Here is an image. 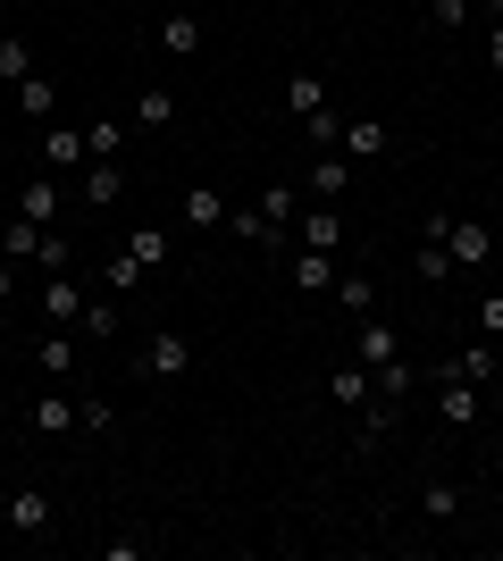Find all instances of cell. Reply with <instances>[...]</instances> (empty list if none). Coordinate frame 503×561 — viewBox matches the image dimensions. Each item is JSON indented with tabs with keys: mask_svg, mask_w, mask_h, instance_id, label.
Segmentation results:
<instances>
[{
	"mask_svg": "<svg viewBox=\"0 0 503 561\" xmlns=\"http://www.w3.org/2000/svg\"><path fill=\"white\" fill-rule=\"evenodd\" d=\"M487 68L503 76V18H487Z\"/></svg>",
	"mask_w": 503,
	"mask_h": 561,
	"instance_id": "cell-39",
	"label": "cell"
},
{
	"mask_svg": "<svg viewBox=\"0 0 503 561\" xmlns=\"http://www.w3.org/2000/svg\"><path fill=\"white\" fill-rule=\"evenodd\" d=\"M25 427H34V436H68V427H76V402L68 394H43L34 411H25Z\"/></svg>",
	"mask_w": 503,
	"mask_h": 561,
	"instance_id": "cell-17",
	"label": "cell"
},
{
	"mask_svg": "<svg viewBox=\"0 0 503 561\" xmlns=\"http://www.w3.org/2000/svg\"><path fill=\"white\" fill-rule=\"evenodd\" d=\"M252 210H261L268 227H294V218H302V193H294V185H268L261 202H252Z\"/></svg>",
	"mask_w": 503,
	"mask_h": 561,
	"instance_id": "cell-26",
	"label": "cell"
},
{
	"mask_svg": "<svg viewBox=\"0 0 503 561\" xmlns=\"http://www.w3.org/2000/svg\"><path fill=\"white\" fill-rule=\"evenodd\" d=\"M43 234L50 227H34V218H9V227H0V260H34V252H43Z\"/></svg>",
	"mask_w": 503,
	"mask_h": 561,
	"instance_id": "cell-21",
	"label": "cell"
},
{
	"mask_svg": "<svg viewBox=\"0 0 503 561\" xmlns=\"http://www.w3.org/2000/svg\"><path fill=\"white\" fill-rule=\"evenodd\" d=\"M101 277H110V294H135V285H144V268H135V252H118Z\"/></svg>",
	"mask_w": 503,
	"mask_h": 561,
	"instance_id": "cell-37",
	"label": "cell"
},
{
	"mask_svg": "<svg viewBox=\"0 0 503 561\" xmlns=\"http://www.w3.org/2000/svg\"><path fill=\"white\" fill-rule=\"evenodd\" d=\"M76 427H93V436H110V427H118V402H76Z\"/></svg>",
	"mask_w": 503,
	"mask_h": 561,
	"instance_id": "cell-36",
	"label": "cell"
},
{
	"mask_svg": "<svg viewBox=\"0 0 503 561\" xmlns=\"http://www.w3.org/2000/svg\"><path fill=\"white\" fill-rule=\"evenodd\" d=\"M428 234L454 252V268H487V260H495V227H487V218H445V210H436Z\"/></svg>",
	"mask_w": 503,
	"mask_h": 561,
	"instance_id": "cell-1",
	"label": "cell"
},
{
	"mask_svg": "<svg viewBox=\"0 0 503 561\" xmlns=\"http://www.w3.org/2000/svg\"><path fill=\"white\" fill-rule=\"evenodd\" d=\"M9 528H18V537H50V494L18 486V494H9Z\"/></svg>",
	"mask_w": 503,
	"mask_h": 561,
	"instance_id": "cell-7",
	"label": "cell"
},
{
	"mask_svg": "<svg viewBox=\"0 0 503 561\" xmlns=\"http://www.w3.org/2000/svg\"><path fill=\"white\" fill-rule=\"evenodd\" d=\"M34 360H43V377H68V369H76V335H68V328H43Z\"/></svg>",
	"mask_w": 503,
	"mask_h": 561,
	"instance_id": "cell-20",
	"label": "cell"
},
{
	"mask_svg": "<svg viewBox=\"0 0 503 561\" xmlns=\"http://www.w3.org/2000/svg\"><path fill=\"white\" fill-rule=\"evenodd\" d=\"M286 110H294V117H319V110H328V84H319L311 68H294V76H286Z\"/></svg>",
	"mask_w": 503,
	"mask_h": 561,
	"instance_id": "cell-19",
	"label": "cell"
},
{
	"mask_svg": "<svg viewBox=\"0 0 503 561\" xmlns=\"http://www.w3.org/2000/svg\"><path fill=\"white\" fill-rule=\"evenodd\" d=\"M135 126H176V93H168V84H144V93H135Z\"/></svg>",
	"mask_w": 503,
	"mask_h": 561,
	"instance_id": "cell-24",
	"label": "cell"
},
{
	"mask_svg": "<svg viewBox=\"0 0 503 561\" xmlns=\"http://www.w3.org/2000/svg\"><path fill=\"white\" fill-rule=\"evenodd\" d=\"M479 411H487L479 386H470V377H445V394H436V420H445V427H470Z\"/></svg>",
	"mask_w": 503,
	"mask_h": 561,
	"instance_id": "cell-9",
	"label": "cell"
},
{
	"mask_svg": "<svg viewBox=\"0 0 503 561\" xmlns=\"http://www.w3.org/2000/svg\"><path fill=\"white\" fill-rule=\"evenodd\" d=\"M84 302H93V294H84L76 277H43V328H76Z\"/></svg>",
	"mask_w": 503,
	"mask_h": 561,
	"instance_id": "cell-5",
	"label": "cell"
},
{
	"mask_svg": "<svg viewBox=\"0 0 503 561\" xmlns=\"http://www.w3.org/2000/svg\"><path fill=\"white\" fill-rule=\"evenodd\" d=\"M193 369V344H185V335H144V377H151V386H176V377H185Z\"/></svg>",
	"mask_w": 503,
	"mask_h": 561,
	"instance_id": "cell-2",
	"label": "cell"
},
{
	"mask_svg": "<svg viewBox=\"0 0 503 561\" xmlns=\"http://www.w3.org/2000/svg\"><path fill=\"white\" fill-rule=\"evenodd\" d=\"M335 151H344V160H378V151H386V126H378V117H344Z\"/></svg>",
	"mask_w": 503,
	"mask_h": 561,
	"instance_id": "cell-12",
	"label": "cell"
},
{
	"mask_svg": "<svg viewBox=\"0 0 503 561\" xmlns=\"http://www.w3.org/2000/svg\"><path fill=\"white\" fill-rule=\"evenodd\" d=\"M227 193H210V185H185V227H227Z\"/></svg>",
	"mask_w": 503,
	"mask_h": 561,
	"instance_id": "cell-16",
	"label": "cell"
},
{
	"mask_svg": "<svg viewBox=\"0 0 503 561\" xmlns=\"http://www.w3.org/2000/svg\"><path fill=\"white\" fill-rule=\"evenodd\" d=\"M353 193V160L344 151H311V185H302V202H344Z\"/></svg>",
	"mask_w": 503,
	"mask_h": 561,
	"instance_id": "cell-4",
	"label": "cell"
},
{
	"mask_svg": "<svg viewBox=\"0 0 503 561\" xmlns=\"http://www.w3.org/2000/svg\"><path fill=\"white\" fill-rule=\"evenodd\" d=\"M25 76H34V50H25V34H0V84L18 93Z\"/></svg>",
	"mask_w": 503,
	"mask_h": 561,
	"instance_id": "cell-25",
	"label": "cell"
},
{
	"mask_svg": "<svg viewBox=\"0 0 503 561\" xmlns=\"http://www.w3.org/2000/svg\"><path fill=\"white\" fill-rule=\"evenodd\" d=\"M34 268H43V277H68V268H76V243L50 227V234H43V252H34Z\"/></svg>",
	"mask_w": 503,
	"mask_h": 561,
	"instance_id": "cell-29",
	"label": "cell"
},
{
	"mask_svg": "<svg viewBox=\"0 0 503 561\" xmlns=\"http://www.w3.org/2000/svg\"><path fill=\"white\" fill-rule=\"evenodd\" d=\"M395 352H403V335H395V328H378V319H353V360H361V369H386Z\"/></svg>",
	"mask_w": 503,
	"mask_h": 561,
	"instance_id": "cell-6",
	"label": "cell"
},
{
	"mask_svg": "<svg viewBox=\"0 0 503 561\" xmlns=\"http://www.w3.org/2000/svg\"><path fill=\"white\" fill-rule=\"evenodd\" d=\"M84 160H118V117H93V126H84Z\"/></svg>",
	"mask_w": 503,
	"mask_h": 561,
	"instance_id": "cell-33",
	"label": "cell"
},
{
	"mask_svg": "<svg viewBox=\"0 0 503 561\" xmlns=\"http://www.w3.org/2000/svg\"><path fill=\"white\" fill-rule=\"evenodd\" d=\"M286 285H294V294H328V285H335V252H294Z\"/></svg>",
	"mask_w": 503,
	"mask_h": 561,
	"instance_id": "cell-11",
	"label": "cell"
},
{
	"mask_svg": "<svg viewBox=\"0 0 503 561\" xmlns=\"http://www.w3.org/2000/svg\"><path fill=\"white\" fill-rule=\"evenodd\" d=\"M294 234H302V252H344V210L335 202H302Z\"/></svg>",
	"mask_w": 503,
	"mask_h": 561,
	"instance_id": "cell-3",
	"label": "cell"
},
{
	"mask_svg": "<svg viewBox=\"0 0 503 561\" xmlns=\"http://www.w3.org/2000/svg\"><path fill=\"white\" fill-rule=\"evenodd\" d=\"M76 193H84V202H118V193H126V168L118 160H84V185H76Z\"/></svg>",
	"mask_w": 503,
	"mask_h": 561,
	"instance_id": "cell-18",
	"label": "cell"
},
{
	"mask_svg": "<svg viewBox=\"0 0 503 561\" xmlns=\"http://www.w3.org/2000/svg\"><path fill=\"white\" fill-rule=\"evenodd\" d=\"M227 234H236V243H268V252L286 243V227H268L261 210H227Z\"/></svg>",
	"mask_w": 503,
	"mask_h": 561,
	"instance_id": "cell-23",
	"label": "cell"
},
{
	"mask_svg": "<svg viewBox=\"0 0 503 561\" xmlns=\"http://www.w3.org/2000/svg\"><path fill=\"white\" fill-rule=\"evenodd\" d=\"M411 277H420V285H445V277H461V268H454V252H445L436 234H420V252H411Z\"/></svg>",
	"mask_w": 503,
	"mask_h": 561,
	"instance_id": "cell-15",
	"label": "cell"
},
{
	"mask_svg": "<svg viewBox=\"0 0 503 561\" xmlns=\"http://www.w3.org/2000/svg\"><path fill=\"white\" fill-rule=\"evenodd\" d=\"M328 402H369V369H361V360L328 369Z\"/></svg>",
	"mask_w": 503,
	"mask_h": 561,
	"instance_id": "cell-28",
	"label": "cell"
},
{
	"mask_svg": "<svg viewBox=\"0 0 503 561\" xmlns=\"http://www.w3.org/2000/svg\"><path fill=\"white\" fill-rule=\"evenodd\" d=\"M126 252H135V268L151 277V268H160V260L176 252V243H168V227H135V234H126Z\"/></svg>",
	"mask_w": 503,
	"mask_h": 561,
	"instance_id": "cell-22",
	"label": "cell"
},
{
	"mask_svg": "<svg viewBox=\"0 0 503 561\" xmlns=\"http://www.w3.org/2000/svg\"><path fill=\"white\" fill-rule=\"evenodd\" d=\"M445 377H470V386H487V377H495V344H461V352H445Z\"/></svg>",
	"mask_w": 503,
	"mask_h": 561,
	"instance_id": "cell-14",
	"label": "cell"
},
{
	"mask_svg": "<svg viewBox=\"0 0 503 561\" xmlns=\"http://www.w3.org/2000/svg\"><path fill=\"white\" fill-rule=\"evenodd\" d=\"M454 512H461V486L428 478V486H420V519H454Z\"/></svg>",
	"mask_w": 503,
	"mask_h": 561,
	"instance_id": "cell-31",
	"label": "cell"
},
{
	"mask_svg": "<svg viewBox=\"0 0 503 561\" xmlns=\"http://www.w3.org/2000/svg\"><path fill=\"white\" fill-rule=\"evenodd\" d=\"M470 18H479V0H428V25H436V34H461Z\"/></svg>",
	"mask_w": 503,
	"mask_h": 561,
	"instance_id": "cell-32",
	"label": "cell"
},
{
	"mask_svg": "<svg viewBox=\"0 0 503 561\" xmlns=\"http://www.w3.org/2000/svg\"><path fill=\"white\" fill-rule=\"evenodd\" d=\"M0 34H9V0H0Z\"/></svg>",
	"mask_w": 503,
	"mask_h": 561,
	"instance_id": "cell-41",
	"label": "cell"
},
{
	"mask_svg": "<svg viewBox=\"0 0 503 561\" xmlns=\"http://www.w3.org/2000/svg\"><path fill=\"white\" fill-rule=\"evenodd\" d=\"M18 110H25V117H50V110H59V84H50V76L34 68V76L18 84Z\"/></svg>",
	"mask_w": 503,
	"mask_h": 561,
	"instance_id": "cell-27",
	"label": "cell"
},
{
	"mask_svg": "<svg viewBox=\"0 0 503 561\" xmlns=\"http://www.w3.org/2000/svg\"><path fill=\"white\" fill-rule=\"evenodd\" d=\"M43 160H50V176H59V168H84V126H76V135H43Z\"/></svg>",
	"mask_w": 503,
	"mask_h": 561,
	"instance_id": "cell-30",
	"label": "cell"
},
{
	"mask_svg": "<svg viewBox=\"0 0 503 561\" xmlns=\"http://www.w3.org/2000/svg\"><path fill=\"white\" fill-rule=\"evenodd\" d=\"M479 335H487V344L503 335V294H487V302H479Z\"/></svg>",
	"mask_w": 503,
	"mask_h": 561,
	"instance_id": "cell-38",
	"label": "cell"
},
{
	"mask_svg": "<svg viewBox=\"0 0 503 561\" xmlns=\"http://www.w3.org/2000/svg\"><path fill=\"white\" fill-rule=\"evenodd\" d=\"M302 135H311V151H335V135H344V117H335V110H319V117H302Z\"/></svg>",
	"mask_w": 503,
	"mask_h": 561,
	"instance_id": "cell-35",
	"label": "cell"
},
{
	"mask_svg": "<svg viewBox=\"0 0 503 561\" xmlns=\"http://www.w3.org/2000/svg\"><path fill=\"white\" fill-rule=\"evenodd\" d=\"M59 202H68V193H59V176H34V185L18 193V218H34V227H50V218H59Z\"/></svg>",
	"mask_w": 503,
	"mask_h": 561,
	"instance_id": "cell-13",
	"label": "cell"
},
{
	"mask_svg": "<svg viewBox=\"0 0 503 561\" xmlns=\"http://www.w3.org/2000/svg\"><path fill=\"white\" fill-rule=\"evenodd\" d=\"M76 335H118V302H101V294H93L84 319H76Z\"/></svg>",
	"mask_w": 503,
	"mask_h": 561,
	"instance_id": "cell-34",
	"label": "cell"
},
{
	"mask_svg": "<svg viewBox=\"0 0 503 561\" xmlns=\"http://www.w3.org/2000/svg\"><path fill=\"white\" fill-rule=\"evenodd\" d=\"M335 310H353V319H369V310H378V277H361V268H335Z\"/></svg>",
	"mask_w": 503,
	"mask_h": 561,
	"instance_id": "cell-10",
	"label": "cell"
},
{
	"mask_svg": "<svg viewBox=\"0 0 503 561\" xmlns=\"http://www.w3.org/2000/svg\"><path fill=\"white\" fill-rule=\"evenodd\" d=\"M9 294H18V260H0V302H9Z\"/></svg>",
	"mask_w": 503,
	"mask_h": 561,
	"instance_id": "cell-40",
	"label": "cell"
},
{
	"mask_svg": "<svg viewBox=\"0 0 503 561\" xmlns=\"http://www.w3.org/2000/svg\"><path fill=\"white\" fill-rule=\"evenodd\" d=\"M202 43H210V34H202V18H193V9L160 18V50H168V59H202Z\"/></svg>",
	"mask_w": 503,
	"mask_h": 561,
	"instance_id": "cell-8",
	"label": "cell"
}]
</instances>
